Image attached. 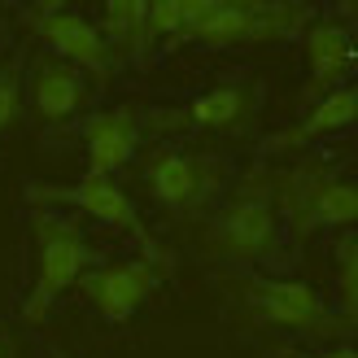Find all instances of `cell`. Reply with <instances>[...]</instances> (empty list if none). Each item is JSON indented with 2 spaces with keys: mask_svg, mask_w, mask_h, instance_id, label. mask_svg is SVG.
I'll return each instance as SVG.
<instances>
[{
  "mask_svg": "<svg viewBox=\"0 0 358 358\" xmlns=\"http://www.w3.org/2000/svg\"><path fill=\"white\" fill-rule=\"evenodd\" d=\"M35 231H40V271H35V289H31L27 310H22L27 324H40L52 306V297H62L70 284H79L83 266H87V245H83L75 223L40 214Z\"/></svg>",
  "mask_w": 358,
  "mask_h": 358,
  "instance_id": "1",
  "label": "cell"
},
{
  "mask_svg": "<svg viewBox=\"0 0 358 358\" xmlns=\"http://www.w3.org/2000/svg\"><path fill=\"white\" fill-rule=\"evenodd\" d=\"M79 284H83V293L92 297V306L101 310V319H110V324H122V319H131V315L140 310V301L153 293L157 275H153V266H149V262L131 258V262L101 266V271H92V275L83 271Z\"/></svg>",
  "mask_w": 358,
  "mask_h": 358,
  "instance_id": "2",
  "label": "cell"
},
{
  "mask_svg": "<svg viewBox=\"0 0 358 358\" xmlns=\"http://www.w3.org/2000/svg\"><path fill=\"white\" fill-rule=\"evenodd\" d=\"M40 40L66 57V66H83L92 70V75H105L110 70V44H105L101 27H92L87 17L70 13V9H44L40 13Z\"/></svg>",
  "mask_w": 358,
  "mask_h": 358,
  "instance_id": "3",
  "label": "cell"
},
{
  "mask_svg": "<svg viewBox=\"0 0 358 358\" xmlns=\"http://www.w3.org/2000/svg\"><path fill=\"white\" fill-rule=\"evenodd\" d=\"M31 192H35V196H52V201H70V206L87 210V214H92V219H101V223L127 227V231H136V236H145L131 196L122 192L114 179H105V175H83L75 188H31Z\"/></svg>",
  "mask_w": 358,
  "mask_h": 358,
  "instance_id": "4",
  "label": "cell"
},
{
  "mask_svg": "<svg viewBox=\"0 0 358 358\" xmlns=\"http://www.w3.org/2000/svg\"><path fill=\"white\" fill-rule=\"evenodd\" d=\"M254 310L266 319V324L280 328H315L324 324V301L310 284L297 280H254Z\"/></svg>",
  "mask_w": 358,
  "mask_h": 358,
  "instance_id": "5",
  "label": "cell"
},
{
  "mask_svg": "<svg viewBox=\"0 0 358 358\" xmlns=\"http://www.w3.org/2000/svg\"><path fill=\"white\" fill-rule=\"evenodd\" d=\"M136 118L127 110H110V114H96L87 118V175H105L110 179L118 166L131 162L136 153Z\"/></svg>",
  "mask_w": 358,
  "mask_h": 358,
  "instance_id": "6",
  "label": "cell"
},
{
  "mask_svg": "<svg viewBox=\"0 0 358 358\" xmlns=\"http://www.w3.org/2000/svg\"><path fill=\"white\" fill-rule=\"evenodd\" d=\"M219 236L236 258H254L262 249H271V241H275V214L262 201H236L223 214Z\"/></svg>",
  "mask_w": 358,
  "mask_h": 358,
  "instance_id": "7",
  "label": "cell"
},
{
  "mask_svg": "<svg viewBox=\"0 0 358 358\" xmlns=\"http://www.w3.org/2000/svg\"><path fill=\"white\" fill-rule=\"evenodd\" d=\"M31 96H35V110H40L48 122L70 118V114H75L79 105H83V79H79V70H75V66H66V62H48V66H40V75H35Z\"/></svg>",
  "mask_w": 358,
  "mask_h": 358,
  "instance_id": "8",
  "label": "cell"
},
{
  "mask_svg": "<svg viewBox=\"0 0 358 358\" xmlns=\"http://www.w3.org/2000/svg\"><path fill=\"white\" fill-rule=\"evenodd\" d=\"M306 57L315 83H336L354 66V35L336 22H319L306 31Z\"/></svg>",
  "mask_w": 358,
  "mask_h": 358,
  "instance_id": "9",
  "label": "cell"
},
{
  "mask_svg": "<svg viewBox=\"0 0 358 358\" xmlns=\"http://www.w3.org/2000/svg\"><path fill=\"white\" fill-rule=\"evenodd\" d=\"M149 188L162 206L179 210L188 206L196 192H201V162H192V157H179V153H162L153 157L149 166Z\"/></svg>",
  "mask_w": 358,
  "mask_h": 358,
  "instance_id": "10",
  "label": "cell"
},
{
  "mask_svg": "<svg viewBox=\"0 0 358 358\" xmlns=\"http://www.w3.org/2000/svg\"><path fill=\"white\" fill-rule=\"evenodd\" d=\"M350 122H358V83L354 87H332L289 140H315V136H328L336 127H350Z\"/></svg>",
  "mask_w": 358,
  "mask_h": 358,
  "instance_id": "11",
  "label": "cell"
},
{
  "mask_svg": "<svg viewBox=\"0 0 358 358\" xmlns=\"http://www.w3.org/2000/svg\"><path fill=\"white\" fill-rule=\"evenodd\" d=\"M310 206H315V223H328V227L358 223V188L354 184H324V188H315Z\"/></svg>",
  "mask_w": 358,
  "mask_h": 358,
  "instance_id": "12",
  "label": "cell"
},
{
  "mask_svg": "<svg viewBox=\"0 0 358 358\" xmlns=\"http://www.w3.org/2000/svg\"><path fill=\"white\" fill-rule=\"evenodd\" d=\"M245 110V96L241 87H214V92L196 96L192 101V122H201V127H227V122H236Z\"/></svg>",
  "mask_w": 358,
  "mask_h": 358,
  "instance_id": "13",
  "label": "cell"
},
{
  "mask_svg": "<svg viewBox=\"0 0 358 358\" xmlns=\"http://www.w3.org/2000/svg\"><path fill=\"white\" fill-rule=\"evenodd\" d=\"M145 17H149V5L145 0H110L105 5V31L110 40H131V35L145 31Z\"/></svg>",
  "mask_w": 358,
  "mask_h": 358,
  "instance_id": "14",
  "label": "cell"
},
{
  "mask_svg": "<svg viewBox=\"0 0 358 358\" xmlns=\"http://www.w3.org/2000/svg\"><path fill=\"white\" fill-rule=\"evenodd\" d=\"M336 289H341V310L358 319V236L341 245V280H336Z\"/></svg>",
  "mask_w": 358,
  "mask_h": 358,
  "instance_id": "15",
  "label": "cell"
},
{
  "mask_svg": "<svg viewBox=\"0 0 358 358\" xmlns=\"http://www.w3.org/2000/svg\"><path fill=\"white\" fill-rule=\"evenodd\" d=\"M145 31L149 35H179L184 31V0H153Z\"/></svg>",
  "mask_w": 358,
  "mask_h": 358,
  "instance_id": "16",
  "label": "cell"
},
{
  "mask_svg": "<svg viewBox=\"0 0 358 358\" xmlns=\"http://www.w3.org/2000/svg\"><path fill=\"white\" fill-rule=\"evenodd\" d=\"M13 114H17V79L0 75V136H5V127L13 122Z\"/></svg>",
  "mask_w": 358,
  "mask_h": 358,
  "instance_id": "17",
  "label": "cell"
},
{
  "mask_svg": "<svg viewBox=\"0 0 358 358\" xmlns=\"http://www.w3.org/2000/svg\"><path fill=\"white\" fill-rule=\"evenodd\" d=\"M319 358H358L354 345H341V350H328V354H319Z\"/></svg>",
  "mask_w": 358,
  "mask_h": 358,
  "instance_id": "18",
  "label": "cell"
},
{
  "mask_svg": "<svg viewBox=\"0 0 358 358\" xmlns=\"http://www.w3.org/2000/svg\"><path fill=\"white\" fill-rule=\"evenodd\" d=\"M354 62H358V35H354Z\"/></svg>",
  "mask_w": 358,
  "mask_h": 358,
  "instance_id": "19",
  "label": "cell"
},
{
  "mask_svg": "<svg viewBox=\"0 0 358 358\" xmlns=\"http://www.w3.org/2000/svg\"><path fill=\"white\" fill-rule=\"evenodd\" d=\"M345 9H350V13H354V17H358V5H345Z\"/></svg>",
  "mask_w": 358,
  "mask_h": 358,
  "instance_id": "20",
  "label": "cell"
}]
</instances>
